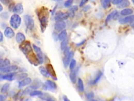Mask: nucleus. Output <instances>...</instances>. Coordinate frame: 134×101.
Instances as JSON below:
<instances>
[{
	"label": "nucleus",
	"mask_w": 134,
	"mask_h": 101,
	"mask_svg": "<svg viewBox=\"0 0 134 101\" xmlns=\"http://www.w3.org/2000/svg\"><path fill=\"white\" fill-rule=\"evenodd\" d=\"M84 42H85V41H83V42H82V43H79V44H77V45H82V44H83V43H84Z\"/></svg>",
	"instance_id": "50"
},
{
	"label": "nucleus",
	"mask_w": 134,
	"mask_h": 101,
	"mask_svg": "<svg viewBox=\"0 0 134 101\" xmlns=\"http://www.w3.org/2000/svg\"><path fill=\"white\" fill-rule=\"evenodd\" d=\"M66 28V23L64 21H58L56 22L54 24V29L56 31L59 32L62 31Z\"/></svg>",
	"instance_id": "9"
},
{
	"label": "nucleus",
	"mask_w": 134,
	"mask_h": 101,
	"mask_svg": "<svg viewBox=\"0 0 134 101\" xmlns=\"http://www.w3.org/2000/svg\"><path fill=\"white\" fill-rule=\"evenodd\" d=\"M25 24L27 29L33 30L34 28V21L33 17L29 15H26L24 17Z\"/></svg>",
	"instance_id": "4"
},
{
	"label": "nucleus",
	"mask_w": 134,
	"mask_h": 101,
	"mask_svg": "<svg viewBox=\"0 0 134 101\" xmlns=\"http://www.w3.org/2000/svg\"><path fill=\"white\" fill-rule=\"evenodd\" d=\"M18 69V67L16 65L9 66L7 67L1 69V72L2 73H10L11 72H14Z\"/></svg>",
	"instance_id": "15"
},
{
	"label": "nucleus",
	"mask_w": 134,
	"mask_h": 101,
	"mask_svg": "<svg viewBox=\"0 0 134 101\" xmlns=\"http://www.w3.org/2000/svg\"><path fill=\"white\" fill-rule=\"evenodd\" d=\"M131 1H132V2H133V3L134 4V0H131Z\"/></svg>",
	"instance_id": "54"
},
{
	"label": "nucleus",
	"mask_w": 134,
	"mask_h": 101,
	"mask_svg": "<svg viewBox=\"0 0 134 101\" xmlns=\"http://www.w3.org/2000/svg\"><path fill=\"white\" fill-rule=\"evenodd\" d=\"M57 87V84L54 82L52 81L51 80L48 79L46 82V84L44 85V89L45 90H47V89H49V90H56Z\"/></svg>",
	"instance_id": "10"
},
{
	"label": "nucleus",
	"mask_w": 134,
	"mask_h": 101,
	"mask_svg": "<svg viewBox=\"0 0 134 101\" xmlns=\"http://www.w3.org/2000/svg\"><path fill=\"white\" fill-rule=\"evenodd\" d=\"M1 17L3 18V19H6L9 18V14L5 12H3L2 13H1Z\"/></svg>",
	"instance_id": "36"
},
{
	"label": "nucleus",
	"mask_w": 134,
	"mask_h": 101,
	"mask_svg": "<svg viewBox=\"0 0 134 101\" xmlns=\"http://www.w3.org/2000/svg\"><path fill=\"white\" fill-rule=\"evenodd\" d=\"M130 25L132 27H134V21L133 22H132L131 23H130Z\"/></svg>",
	"instance_id": "49"
},
{
	"label": "nucleus",
	"mask_w": 134,
	"mask_h": 101,
	"mask_svg": "<svg viewBox=\"0 0 134 101\" xmlns=\"http://www.w3.org/2000/svg\"><path fill=\"white\" fill-rule=\"evenodd\" d=\"M36 14L40 19L41 30L44 32L47 26L48 22L49 13L48 9L47 8L43 7L40 9L37 10Z\"/></svg>",
	"instance_id": "1"
},
{
	"label": "nucleus",
	"mask_w": 134,
	"mask_h": 101,
	"mask_svg": "<svg viewBox=\"0 0 134 101\" xmlns=\"http://www.w3.org/2000/svg\"><path fill=\"white\" fill-rule=\"evenodd\" d=\"M78 89L81 92H83L84 90V84H83V82L82 81V80L81 78H79L78 79Z\"/></svg>",
	"instance_id": "27"
},
{
	"label": "nucleus",
	"mask_w": 134,
	"mask_h": 101,
	"mask_svg": "<svg viewBox=\"0 0 134 101\" xmlns=\"http://www.w3.org/2000/svg\"><path fill=\"white\" fill-rule=\"evenodd\" d=\"M45 98H43V99H45V100H46L47 101H54L52 98H51L50 97H46V96H44Z\"/></svg>",
	"instance_id": "46"
},
{
	"label": "nucleus",
	"mask_w": 134,
	"mask_h": 101,
	"mask_svg": "<svg viewBox=\"0 0 134 101\" xmlns=\"http://www.w3.org/2000/svg\"><path fill=\"white\" fill-rule=\"evenodd\" d=\"M29 95L31 96H41L43 95V92L41 91H37L34 90L33 92H31L30 93H29Z\"/></svg>",
	"instance_id": "31"
},
{
	"label": "nucleus",
	"mask_w": 134,
	"mask_h": 101,
	"mask_svg": "<svg viewBox=\"0 0 134 101\" xmlns=\"http://www.w3.org/2000/svg\"><path fill=\"white\" fill-rule=\"evenodd\" d=\"M75 65H76L75 60L74 59H72L70 63V69L71 70V71H72L74 69Z\"/></svg>",
	"instance_id": "34"
},
{
	"label": "nucleus",
	"mask_w": 134,
	"mask_h": 101,
	"mask_svg": "<svg viewBox=\"0 0 134 101\" xmlns=\"http://www.w3.org/2000/svg\"><path fill=\"white\" fill-rule=\"evenodd\" d=\"M112 0H100V2L102 7L106 9L109 8L111 5V2Z\"/></svg>",
	"instance_id": "22"
},
{
	"label": "nucleus",
	"mask_w": 134,
	"mask_h": 101,
	"mask_svg": "<svg viewBox=\"0 0 134 101\" xmlns=\"http://www.w3.org/2000/svg\"><path fill=\"white\" fill-rule=\"evenodd\" d=\"M116 12H117V11H114L112 12H111L108 15V16H107L106 19V23L108 22L112 18H113L114 15L116 13Z\"/></svg>",
	"instance_id": "32"
},
{
	"label": "nucleus",
	"mask_w": 134,
	"mask_h": 101,
	"mask_svg": "<svg viewBox=\"0 0 134 101\" xmlns=\"http://www.w3.org/2000/svg\"><path fill=\"white\" fill-rule=\"evenodd\" d=\"M3 39V36L2 32H0V42H2Z\"/></svg>",
	"instance_id": "47"
},
{
	"label": "nucleus",
	"mask_w": 134,
	"mask_h": 101,
	"mask_svg": "<svg viewBox=\"0 0 134 101\" xmlns=\"http://www.w3.org/2000/svg\"><path fill=\"white\" fill-rule=\"evenodd\" d=\"M67 31L66 30H64L63 31H62L58 35V39L60 41H62L63 40L67 38Z\"/></svg>",
	"instance_id": "23"
},
{
	"label": "nucleus",
	"mask_w": 134,
	"mask_h": 101,
	"mask_svg": "<svg viewBox=\"0 0 134 101\" xmlns=\"http://www.w3.org/2000/svg\"><path fill=\"white\" fill-rule=\"evenodd\" d=\"M68 43V39L67 38L63 40V41L61 42L60 44V48L62 51H64V50L68 47L67 46Z\"/></svg>",
	"instance_id": "30"
},
{
	"label": "nucleus",
	"mask_w": 134,
	"mask_h": 101,
	"mask_svg": "<svg viewBox=\"0 0 134 101\" xmlns=\"http://www.w3.org/2000/svg\"><path fill=\"white\" fill-rule=\"evenodd\" d=\"M76 73H77V71L73 70L71 71L69 76L71 81L73 83H75L76 82Z\"/></svg>",
	"instance_id": "18"
},
{
	"label": "nucleus",
	"mask_w": 134,
	"mask_h": 101,
	"mask_svg": "<svg viewBox=\"0 0 134 101\" xmlns=\"http://www.w3.org/2000/svg\"><path fill=\"white\" fill-rule=\"evenodd\" d=\"M31 83V79L30 77H26V78L21 80V81L19 82L18 87L20 88H21L22 87L30 84Z\"/></svg>",
	"instance_id": "16"
},
{
	"label": "nucleus",
	"mask_w": 134,
	"mask_h": 101,
	"mask_svg": "<svg viewBox=\"0 0 134 101\" xmlns=\"http://www.w3.org/2000/svg\"><path fill=\"white\" fill-rule=\"evenodd\" d=\"M10 64H11V62L9 59L5 58L3 61H2V60L1 59V63H0V66H1V69L10 66Z\"/></svg>",
	"instance_id": "21"
},
{
	"label": "nucleus",
	"mask_w": 134,
	"mask_h": 101,
	"mask_svg": "<svg viewBox=\"0 0 134 101\" xmlns=\"http://www.w3.org/2000/svg\"><path fill=\"white\" fill-rule=\"evenodd\" d=\"M46 69L49 75L50 76L51 78H53L54 80H57V75L55 72V70H54V68L52 66V65L51 64H48L46 65Z\"/></svg>",
	"instance_id": "8"
},
{
	"label": "nucleus",
	"mask_w": 134,
	"mask_h": 101,
	"mask_svg": "<svg viewBox=\"0 0 134 101\" xmlns=\"http://www.w3.org/2000/svg\"><path fill=\"white\" fill-rule=\"evenodd\" d=\"M119 17H120V16H119V13H118V12L117 11V12H116V13L114 14V17H113V19H117Z\"/></svg>",
	"instance_id": "45"
},
{
	"label": "nucleus",
	"mask_w": 134,
	"mask_h": 101,
	"mask_svg": "<svg viewBox=\"0 0 134 101\" xmlns=\"http://www.w3.org/2000/svg\"><path fill=\"white\" fill-rule=\"evenodd\" d=\"M92 101H98V100H95V99H93Z\"/></svg>",
	"instance_id": "53"
},
{
	"label": "nucleus",
	"mask_w": 134,
	"mask_h": 101,
	"mask_svg": "<svg viewBox=\"0 0 134 101\" xmlns=\"http://www.w3.org/2000/svg\"><path fill=\"white\" fill-rule=\"evenodd\" d=\"M25 36L22 33H18L16 35V41L18 43H22L25 41Z\"/></svg>",
	"instance_id": "17"
},
{
	"label": "nucleus",
	"mask_w": 134,
	"mask_h": 101,
	"mask_svg": "<svg viewBox=\"0 0 134 101\" xmlns=\"http://www.w3.org/2000/svg\"><path fill=\"white\" fill-rule=\"evenodd\" d=\"M134 21V15L127 16L126 17L121 18L119 19V22L122 24H125L128 23H131Z\"/></svg>",
	"instance_id": "11"
},
{
	"label": "nucleus",
	"mask_w": 134,
	"mask_h": 101,
	"mask_svg": "<svg viewBox=\"0 0 134 101\" xmlns=\"http://www.w3.org/2000/svg\"><path fill=\"white\" fill-rule=\"evenodd\" d=\"M20 49L25 54V55L33 50L30 43L28 41H24L20 45Z\"/></svg>",
	"instance_id": "5"
},
{
	"label": "nucleus",
	"mask_w": 134,
	"mask_h": 101,
	"mask_svg": "<svg viewBox=\"0 0 134 101\" xmlns=\"http://www.w3.org/2000/svg\"><path fill=\"white\" fill-rule=\"evenodd\" d=\"M70 53V48H69V47H67V48H66L64 50V54L65 56H68Z\"/></svg>",
	"instance_id": "38"
},
{
	"label": "nucleus",
	"mask_w": 134,
	"mask_h": 101,
	"mask_svg": "<svg viewBox=\"0 0 134 101\" xmlns=\"http://www.w3.org/2000/svg\"><path fill=\"white\" fill-rule=\"evenodd\" d=\"M74 55V53L73 52L71 51L70 52V53H69V55L67 56H65L62 59L63 60V63L64 65V66L66 68H67L68 65H69V64L70 63L71 60V58L73 57Z\"/></svg>",
	"instance_id": "12"
},
{
	"label": "nucleus",
	"mask_w": 134,
	"mask_h": 101,
	"mask_svg": "<svg viewBox=\"0 0 134 101\" xmlns=\"http://www.w3.org/2000/svg\"><path fill=\"white\" fill-rule=\"evenodd\" d=\"M129 5H130V3L128 0H123V1H122L121 3H120L118 5L117 7L120 9H123V8L128 6Z\"/></svg>",
	"instance_id": "24"
},
{
	"label": "nucleus",
	"mask_w": 134,
	"mask_h": 101,
	"mask_svg": "<svg viewBox=\"0 0 134 101\" xmlns=\"http://www.w3.org/2000/svg\"><path fill=\"white\" fill-rule=\"evenodd\" d=\"M28 76V74L26 73H22L17 74L16 75V78L18 80H23L25 78H26Z\"/></svg>",
	"instance_id": "29"
},
{
	"label": "nucleus",
	"mask_w": 134,
	"mask_h": 101,
	"mask_svg": "<svg viewBox=\"0 0 134 101\" xmlns=\"http://www.w3.org/2000/svg\"><path fill=\"white\" fill-rule=\"evenodd\" d=\"M4 35L6 37L9 38H11L15 36V33L12 28L10 27H7L4 31Z\"/></svg>",
	"instance_id": "14"
},
{
	"label": "nucleus",
	"mask_w": 134,
	"mask_h": 101,
	"mask_svg": "<svg viewBox=\"0 0 134 101\" xmlns=\"http://www.w3.org/2000/svg\"><path fill=\"white\" fill-rule=\"evenodd\" d=\"M33 46L34 50L35 51V52L37 54V56L38 59H39L40 64H43L44 62V57H43V54L42 50L40 48L36 46V45L33 44Z\"/></svg>",
	"instance_id": "7"
},
{
	"label": "nucleus",
	"mask_w": 134,
	"mask_h": 101,
	"mask_svg": "<svg viewBox=\"0 0 134 101\" xmlns=\"http://www.w3.org/2000/svg\"><path fill=\"white\" fill-rule=\"evenodd\" d=\"M22 22V19L18 14H15L12 15L10 18V24L13 28L15 29H18L20 27Z\"/></svg>",
	"instance_id": "2"
},
{
	"label": "nucleus",
	"mask_w": 134,
	"mask_h": 101,
	"mask_svg": "<svg viewBox=\"0 0 134 101\" xmlns=\"http://www.w3.org/2000/svg\"><path fill=\"white\" fill-rule=\"evenodd\" d=\"M38 87L36 85H31L29 86L28 87H27V88L25 89V90H24V94H27V93H30L31 92H33V91H34L35 90L37 89Z\"/></svg>",
	"instance_id": "25"
},
{
	"label": "nucleus",
	"mask_w": 134,
	"mask_h": 101,
	"mask_svg": "<svg viewBox=\"0 0 134 101\" xmlns=\"http://www.w3.org/2000/svg\"><path fill=\"white\" fill-rule=\"evenodd\" d=\"M23 11H24L23 6L22 4L21 3H18L15 6H14L13 9V12L17 14H21L23 13Z\"/></svg>",
	"instance_id": "13"
},
{
	"label": "nucleus",
	"mask_w": 134,
	"mask_h": 101,
	"mask_svg": "<svg viewBox=\"0 0 134 101\" xmlns=\"http://www.w3.org/2000/svg\"><path fill=\"white\" fill-rule=\"evenodd\" d=\"M78 7L77 6H73L72 8H71L69 10L70 12V13H74V12L78 11Z\"/></svg>",
	"instance_id": "37"
},
{
	"label": "nucleus",
	"mask_w": 134,
	"mask_h": 101,
	"mask_svg": "<svg viewBox=\"0 0 134 101\" xmlns=\"http://www.w3.org/2000/svg\"><path fill=\"white\" fill-rule=\"evenodd\" d=\"M15 76H16L15 73H11V74L1 76V78L3 79L8 80H13L14 79Z\"/></svg>",
	"instance_id": "20"
},
{
	"label": "nucleus",
	"mask_w": 134,
	"mask_h": 101,
	"mask_svg": "<svg viewBox=\"0 0 134 101\" xmlns=\"http://www.w3.org/2000/svg\"><path fill=\"white\" fill-rule=\"evenodd\" d=\"M53 1H56V2H59V1H62V0H53Z\"/></svg>",
	"instance_id": "52"
},
{
	"label": "nucleus",
	"mask_w": 134,
	"mask_h": 101,
	"mask_svg": "<svg viewBox=\"0 0 134 101\" xmlns=\"http://www.w3.org/2000/svg\"><path fill=\"white\" fill-rule=\"evenodd\" d=\"M89 0H81V1L80 3V6L82 7V6H83L85 3H86L88 2Z\"/></svg>",
	"instance_id": "42"
},
{
	"label": "nucleus",
	"mask_w": 134,
	"mask_h": 101,
	"mask_svg": "<svg viewBox=\"0 0 134 101\" xmlns=\"http://www.w3.org/2000/svg\"><path fill=\"white\" fill-rule=\"evenodd\" d=\"M73 2V0H67V1L65 2L64 5L66 8H69L71 6Z\"/></svg>",
	"instance_id": "35"
},
{
	"label": "nucleus",
	"mask_w": 134,
	"mask_h": 101,
	"mask_svg": "<svg viewBox=\"0 0 134 101\" xmlns=\"http://www.w3.org/2000/svg\"><path fill=\"white\" fill-rule=\"evenodd\" d=\"M69 16V13H64V12H58L55 16V20L56 22L58 21H62L64 20L67 19Z\"/></svg>",
	"instance_id": "6"
},
{
	"label": "nucleus",
	"mask_w": 134,
	"mask_h": 101,
	"mask_svg": "<svg viewBox=\"0 0 134 101\" xmlns=\"http://www.w3.org/2000/svg\"><path fill=\"white\" fill-rule=\"evenodd\" d=\"M39 71H40V73H41V74H42L44 76L48 77V76H49L48 73V72L47 71V69H45L44 67L40 66L39 68Z\"/></svg>",
	"instance_id": "28"
},
{
	"label": "nucleus",
	"mask_w": 134,
	"mask_h": 101,
	"mask_svg": "<svg viewBox=\"0 0 134 101\" xmlns=\"http://www.w3.org/2000/svg\"><path fill=\"white\" fill-rule=\"evenodd\" d=\"M102 76V72L101 71H99L96 75V76H95V78L93 80V81H92L91 82V84L92 85H95L99 81V80L100 79V78H101Z\"/></svg>",
	"instance_id": "19"
},
{
	"label": "nucleus",
	"mask_w": 134,
	"mask_h": 101,
	"mask_svg": "<svg viewBox=\"0 0 134 101\" xmlns=\"http://www.w3.org/2000/svg\"><path fill=\"white\" fill-rule=\"evenodd\" d=\"M28 61L33 65L35 66H38L40 64L39 59H38L37 55H35L33 52V50L29 52L25 55Z\"/></svg>",
	"instance_id": "3"
},
{
	"label": "nucleus",
	"mask_w": 134,
	"mask_h": 101,
	"mask_svg": "<svg viewBox=\"0 0 134 101\" xmlns=\"http://www.w3.org/2000/svg\"><path fill=\"white\" fill-rule=\"evenodd\" d=\"M0 6H1V9H0V12H2V10H3V7H2V4L0 5Z\"/></svg>",
	"instance_id": "51"
},
{
	"label": "nucleus",
	"mask_w": 134,
	"mask_h": 101,
	"mask_svg": "<svg viewBox=\"0 0 134 101\" xmlns=\"http://www.w3.org/2000/svg\"><path fill=\"white\" fill-rule=\"evenodd\" d=\"M94 97V94L93 93H90L86 95V97L88 99H92Z\"/></svg>",
	"instance_id": "40"
},
{
	"label": "nucleus",
	"mask_w": 134,
	"mask_h": 101,
	"mask_svg": "<svg viewBox=\"0 0 134 101\" xmlns=\"http://www.w3.org/2000/svg\"><path fill=\"white\" fill-rule=\"evenodd\" d=\"M133 11L130 9H125L123 10L121 12V14L123 16H126V15H129L132 13Z\"/></svg>",
	"instance_id": "26"
},
{
	"label": "nucleus",
	"mask_w": 134,
	"mask_h": 101,
	"mask_svg": "<svg viewBox=\"0 0 134 101\" xmlns=\"http://www.w3.org/2000/svg\"><path fill=\"white\" fill-rule=\"evenodd\" d=\"M90 9H91V6L88 5H86L85 6H84L83 9H82V11H84V12H86L88 11L89 10H90Z\"/></svg>",
	"instance_id": "43"
},
{
	"label": "nucleus",
	"mask_w": 134,
	"mask_h": 101,
	"mask_svg": "<svg viewBox=\"0 0 134 101\" xmlns=\"http://www.w3.org/2000/svg\"><path fill=\"white\" fill-rule=\"evenodd\" d=\"M9 86H10V84L9 83H5V84H4L1 89V93H6L7 90H8V89L9 88Z\"/></svg>",
	"instance_id": "33"
},
{
	"label": "nucleus",
	"mask_w": 134,
	"mask_h": 101,
	"mask_svg": "<svg viewBox=\"0 0 134 101\" xmlns=\"http://www.w3.org/2000/svg\"><path fill=\"white\" fill-rule=\"evenodd\" d=\"M0 1L5 5H8L11 3V0H0Z\"/></svg>",
	"instance_id": "41"
},
{
	"label": "nucleus",
	"mask_w": 134,
	"mask_h": 101,
	"mask_svg": "<svg viewBox=\"0 0 134 101\" xmlns=\"http://www.w3.org/2000/svg\"><path fill=\"white\" fill-rule=\"evenodd\" d=\"M122 0H112V3L114 5H117L121 3Z\"/></svg>",
	"instance_id": "39"
},
{
	"label": "nucleus",
	"mask_w": 134,
	"mask_h": 101,
	"mask_svg": "<svg viewBox=\"0 0 134 101\" xmlns=\"http://www.w3.org/2000/svg\"><path fill=\"white\" fill-rule=\"evenodd\" d=\"M6 96L5 95L1 94L0 95V101H4L6 98Z\"/></svg>",
	"instance_id": "44"
},
{
	"label": "nucleus",
	"mask_w": 134,
	"mask_h": 101,
	"mask_svg": "<svg viewBox=\"0 0 134 101\" xmlns=\"http://www.w3.org/2000/svg\"><path fill=\"white\" fill-rule=\"evenodd\" d=\"M64 101H70V99L66 96H64Z\"/></svg>",
	"instance_id": "48"
}]
</instances>
